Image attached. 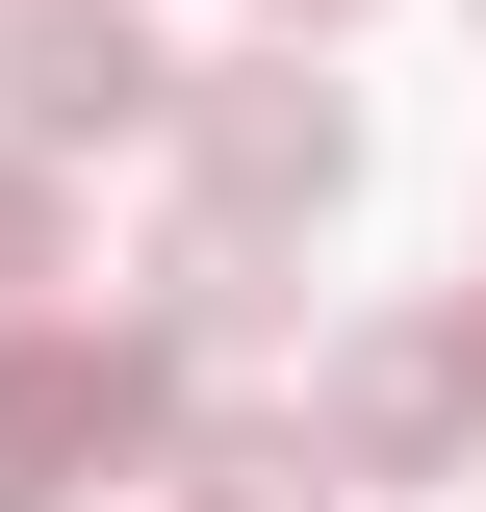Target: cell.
Returning <instances> with one entry per match:
<instances>
[{
	"instance_id": "cell-6",
	"label": "cell",
	"mask_w": 486,
	"mask_h": 512,
	"mask_svg": "<svg viewBox=\"0 0 486 512\" xmlns=\"http://www.w3.org/2000/svg\"><path fill=\"white\" fill-rule=\"evenodd\" d=\"M77 282V205H52V128H0V308Z\"/></svg>"
},
{
	"instance_id": "cell-8",
	"label": "cell",
	"mask_w": 486,
	"mask_h": 512,
	"mask_svg": "<svg viewBox=\"0 0 486 512\" xmlns=\"http://www.w3.org/2000/svg\"><path fill=\"white\" fill-rule=\"evenodd\" d=\"M461 308H486V282H461Z\"/></svg>"
},
{
	"instance_id": "cell-4",
	"label": "cell",
	"mask_w": 486,
	"mask_h": 512,
	"mask_svg": "<svg viewBox=\"0 0 486 512\" xmlns=\"http://www.w3.org/2000/svg\"><path fill=\"white\" fill-rule=\"evenodd\" d=\"M205 52H154V0H0V128H52V154H103V128H180Z\"/></svg>"
},
{
	"instance_id": "cell-3",
	"label": "cell",
	"mask_w": 486,
	"mask_h": 512,
	"mask_svg": "<svg viewBox=\"0 0 486 512\" xmlns=\"http://www.w3.org/2000/svg\"><path fill=\"white\" fill-rule=\"evenodd\" d=\"M180 205H231V231H333L359 205V103L307 52H205L180 77Z\"/></svg>"
},
{
	"instance_id": "cell-2",
	"label": "cell",
	"mask_w": 486,
	"mask_h": 512,
	"mask_svg": "<svg viewBox=\"0 0 486 512\" xmlns=\"http://www.w3.org/2000/svg\"><path fill=\"white\" fill-rule=\"evenodd\" d=\"M307 436H333V487H461L486 461V308H359L307 359Z\"/></svg>"
},
{
	"instance_id": "cell-5",
	"label": "cell",
	"mask_w": 486,
	"mask_h": 512,
	"mask_svg": "<svg viewBox=\"0 0 486 512\" xmlns=\"http://www.w3.org/2000/svg\"><path fill=\"white\" fill-rule=\"evenodd\" d=\"M282 256H307V231H231V205H180V256H154V333H180V359H256V333L307 308Z\"/></svg>"
},
{
	"instance_id": "cell-1",
	"label": "cell",
	"mask_w": 486,
	"mask_h": 512,
	"mask_svg": "<svg viewBox=\"0 0 486 512\" xmlns=\"http://www.w3.org/2000/svg\"><path fill=\"white\" fill-rule=\"evenodd\" d=\"M180 436H205V359L154 308H0V512H103Z\"/></svg>"
},
{
	"instance_id": "cell-7",
	"label": "cell",
	"mask_w": 486,
	"mask_h": 512,
	"mask_svg": "<svg viewBox=\"0 0 486 512\" xmlns=\"http://www.w3.org/2000/svg\"><path fill=\"white\" fill-rule=\"evenodd\" d=\"M282 26H333V0H282Z\"/></svg>"
}]
</instances>
